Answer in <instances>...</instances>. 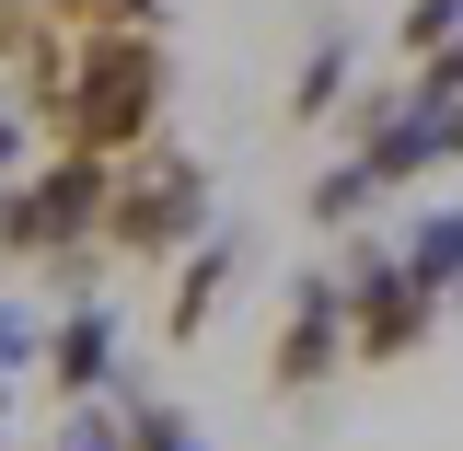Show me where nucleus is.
Returning a JSON list of instances; mask_svg holds the SVG:
<instances>
[{
	"label": "nucleus",
	"instance_id": "10",
	"mask_svg": "<svg viewBox=\"0 0 463 451\" xmlns=\"http://www.w3.org/2000/svg\"><path fill=\"white\" fill-rule=\"evenodd\" d=\"M347 70H359V58H347V35H325V47L301 58V81H289V127H325V116L347 105Z\"/></svg>",
	"mask_w": 463,
	"mask_h": 451
},
{
	"label": "nucleus",
	"instance_id": "9",
	"mask_svg": "<svg viewBox=\"0 0 463 451\" xmlns=\"http://www.w3.org/2000/svg\"><path fill=\"white\" fill-rule=\"evenodd\" d=\"M394 255H405V267H417L429 289H440V301H463V209H417Z\"/></svg>",
	"mask_w": 463,
	"mask_h": 451
},
{
	"label": "nucleus",
	"instance_id": "7",
	"mask_svg": "<svg viewBox=\"0 0 463 451\" xmlns=\"http://www.w3.org/2000/svg\"><path fill=\"white\" fill-rule=\"evenodd\" d=\"M232 278H243V231H197V243H185V278H174V301H163V336H174V347H197Z\"/></svg>",
	"mask_w": 463,
	"mask_h": 451
},
{
	"label": "nucleus",
	"instance_id": "6",
	"mask_svg": "<svg viewBox=\"0 0 463 451\" xmlns=\"http://www.w3.org/2000/svg\"><path fill=\"white\" fill-rule=\"evenodd\" d=\"M47 394L58 405L116 394V313H105V301H70V313L47 324Z\"/></svg>",
	"mask_w": 463,
	"mask_h": 451
},
{
	"label": "nucleus",
	"instance_id": "16",
	"mask_svg": "<svg viewBox=\"0 0 463 451\" xmlns=\"http://www.w3.org/2000/svg\"><path fill=\"white\" fill-rule=\"evenodd\" d=\"M12 12H24V0H0V23H12Z\"/></svg>",
	"mask_w": 463,
	"mask_h": 451
},
{
	"label": "nucleus",
	"instance_id": "12",
	"mask_svg": "<svg viewBox=\"0 0 463 451\" xmlns=\"http://www.w3.org/2000/svg\"><path fill=\"white\" fill-rule=\"evenodd\" d=\"M371 209H383L371 163H336V174H313V231H347V221H371Z\"/></svg>",
	"mask_w": 463,
	"mask_h": 451
},
{
	"label": "nucleus",
	"instance_id": "14",
	"mask_svg": "<svg viewBox=\"0 0 463 451\" xmlns=\"http://www.w3.org/2000/svg\"><path fill=\"white\" fill-rule=\"evenodd\" d=\"M405 93H417V105H452V93H463V35L417 58V70H405Z\"/></svg>",
	"mask_w": 463,
	"mask_h": 451
},
{
	"label": "nucleus",
	"instance_id": "4",
	"mask_svg": "<svg viewBox=\"0 0 463 451\" xmlns=\"http://www.w3.org/2000/svg\"><path fill=\"white\" fill-rule=\"evenodd\" d=\"M347 359L359 371H394V359H417V347L440 336V289L405 267L394 243H347Z\"/></svg>",
	"mask_w": 463,
	"mask_h": 451
},
{
	"label": "nucleus",
	"instance_id": "17",
	"mask_svg": "<svg viewBox=\"0 0 463 451\" xmlns=\"http://www.w3.org/2000/svg\"><path fill=\"white\" fill-rule=\"evenodd\" d=\"M0 405H12V371H0Z\"/></svg>",
	"mask_w": 463,
	"mask_h": 451
},
{
	"label": "nucleus",
	"instance_id": "13",
	"mask_svg": "<svg viewBox=\"0 0 463 451\" xmlns=\"http://www.w3.org/2000/svg\"><path fill=\"white\" fill-rule=\"evenodd\" d=\"M452 35H463V0H405V12H394V58H405V70H417L429 47H452Z\"/></svg>",
	"mask_w": 463,
	"mask_h": 451
},
{
	"label": "nucleus",
	"instance_id": "1",
	"mask_svg": "<svg viewBox=\"0 0 463 451\" xmlns=\"http://www.w3.org/2000/svg\"><path fill=\"white\" fill-rule=\"evenodd\" d=\"M174 105V47L163 35H70V70L35 93V139L47 151H93V163H128L139 139H163Z\"/></svg>",
	"mask_w": 463,
	"mask_h": 451
},
{
	"label": "nucleus",
	"instance_id": "2",
	"mask_svg": "<svg viewBox=\"0 0 463 451\" xmlns=\"http://www.w3.org/2000/svg\"><path fill=\"white\" fill-rule=\"evenodd\" d=\"M209 231V163L174 151V139H139L128 163L105 174V221H93V255L116 267H163Z\"/></svg>",
	"mask_w": 463,
	"mask_h": 451
},
{
	"label": "nucleus",
	"instance_id": "3",
	"mask_svg": "<svg viewBox=\"0 0 463 451\" xmlns=\"http://www.w3.org/2000/svg\"><path fill=\"white\" fill-rule=\"evenodd\" d=\"M105 174L93 151H47L0 185V267H81L93 255V221H105Z\"/></svg>",
	"mask_w": 463,
	"mask_h": 451
},
{
	"label": "nucleus",
	"instance_id": "8",
	"mask_svg": "<svg viewBox=\"0 0 463 451\" xmlns=\"http://www.w3.org/2000/svg\"><path fill=\"white\" fill-rule=\"evenodd\" d=\"M105 451H209V440H197V417H185V405L116 382V440H105Z\"/></svg>",
	"mask_w": 463,
	"mask_h": 451
},
{
	"label": "nucleus",
	"instance_id": "15",
	"mask_svg": "<svg viewBox=\"0 0 463 451\" xmlns=\"http://www.w3.org/2000/svg\"><path fill=\"white\" fill-rule=\"evenodd\" d=\"M24 151H35V116H24V105H0V185L24 174Z\"/></svg>",
	"mask_w": 463,
	"mask_h": 451
},
{
	"label": "nucleus",
	"instance_id": "11",
	"mask_svg": "<svg viewBox=\"0 0 463 451\" xmlns=\"http://www.w3.org/2000/svg\"><path fill=\"white\" fill-rule=\"evenodd\" d=\"M70 35H174V12L163 0H47Z\"/></svg>",
	"mask_w": 463,
	"mask_h": 451
},
{
	"label": "nucleus",
	"instance_id": "5",
	"mask_svg": "<svg viewBox=\"0 0 463 451\" xmlns=\"http://www.w3.org/2000/svg\"><path fill=\"white\" fill-rule=\"evenodd\" d=\"M325 371H347V278H301L267 347V394H313Z\"/></svg>",
	"mask_w": 463,
	"mask_h": 451
}]
</instances>
